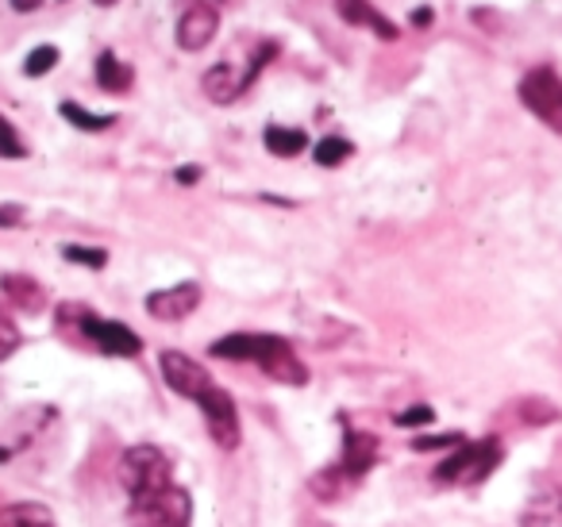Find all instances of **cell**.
<instances>
[{"mask_svg": "<svg viewBox=\"0 0 562 527\" xmlns=\"http://www.w3.org/2000/svg\"><path fill=\"white\" fill-rule=\"evenodd\" d=\"M158 366H162V381L173 393L186 396V401H196L204 424H209L212 442L224 450L239 447V412H235L232 393H224V389L209 378V370H204L201 362H193L189 355H181V350H162Z\"/></svg>", "mask_w": 562, "mask_h": 527, "instance_id": "1", "label": "cell"}, {"mask_svg": "<svg viewBox=\"0 0 562 527\" xmlns=\"http://www.w3.org/2000/svg\"><path fill=\"white\" fill-rule=\"evenodd\" d=\"M212 355L227 358V362H255L266 378L281 381V385H305L308 370L297 355H293V343L281 339V335H262V332H235L224 339L212 343Z\"/></svg>", "mask_w": 562, "mask_h": 527, "instance_id": "2", "label": "cell"}, {"mask_svg": "<svg viewBox=\"0 0 562 527\" xmlns=\"http://www.w3.org/2000/svg\"><path fill=\"white\" fill-rule=\"evenodd\" d=\"M58 324H74L81 332V339L93 343L101 355H112V358H139L143 355V339L132 332L127 324H116V319H104V316H93V312L78 309H58Z\"/></svg>", "mask_w": 562, "mask_h": 527, "instance_id": "3", "label": "cell"}, {"mask_svg": "<svg viewBox=\"0 0 562 527\" xmlns=\"http://www.w3.org/2000/svg\"><path fill=\"white\" fill-rule=\"evenodd\" d=\"M501 458H505V447H501L493 435L474 439V442H459L454 455L447 458V462H439L436 481L439 485H482L501 466Z\"/></svg>", "mask_w": 562, "mask_h": 527, "instance_id": "4", "label": "cell"}, {"mask_svg": "<svg viewBox=\"0 0 562 527\" xmlns=\"http://www.w3.org/2000/svg\"><path fill=\"white\" fill-rule=\"evenodd\" d=\"M120 481H124L132 501L162 493L166 485H173L170 458H166V450L150 447V442H139V447H132L120 458Z\"/></svg>", "mask_w": 562, "mask_h": 527, "instance_id": "5", "label": "cell"}, {"mask_svg": "<svg viewBox=\"0 0 562 527\" xmlns=\"http://www.w3.org/2000/svg\"><path fill=\"white\" fill-rule=\"evenodd\" d=\"M273 55H278V43H258V51L247 58V66L243 70H235L232 63H216L209 74H204V97H209L212 104H232L239 101L243 93H247L250 86L258 81V74H262L266 63H273Z\"/></svg>", "mask_w": 562, "mask_h": 527, "instance_id": "6", "label": "cell"}, {"mask_svg": "<svg viewBox=\"0 0 562 527\" xmlns=\"http://www.w3.org/2000/svg\"><path fill=\"white\" fill-rule=\"evenodd\" d=\"M516 93H520L524 109H528L539 124H547L551 132L562 135V78L551 66H536V70L524 74Z\"/></svg>", "mask_w": 562, "mask_h": 527, "instance_id": "7", "label": "cell"}, {"mask_svg": "<svg viewBox=\"0 0 562 527\" xmlns=\"http://www.w3.org/2000/svg\"><path fill=\"white\" fill-rule=\"evenodd\" d=\"M193 501L181 485H166L162 493L132 501V527H189Z\"/></svg>", "mask_w": 562, "mask_h": 527, "instance_id": "8", "label": "cell"}, {"mask_svg": "<svg viewBox=\"0 0 562 527\" xmlns=\"http://www.w3.org/2000/svg\"><path fill=\"white\" fill-rule=\"evenodd\" d=\"M220 32V12L212 9L209 0H189L186 12L178 20V47L181 51H204Z\"/></svg>", "mask_w": 562, "mask_h": 527, "instance_id": "9", "label": "cell"}, {"mask_svg": "<svg viewBox=\"0 0 562 527\" xmlns=\"http://www.w3.org/2000/svg\"><path fill=\"white\" fill-rule=\"evenodd\" d=\"M196 304H201V285L196 281H178V285L158 289V293L147 296V312L155 319H166V324L186 319L189 312H196Z\"/></svg>", "mask_w": 562, "mask_h": 527, "instance_id": "10", "label": "cell"}, {"mask_svg": "<svg viewBox=\"0 0 562 527\" xmlns=\"http://www.w3.org/2000/svg\"><path fill=\"white\" fill-rule=\"evenodd\" d=\"M374 462H378V439L370 431H351L344 439V458H339V466H331V473L359 481L367 470H374Z\"/></svg>", "mask_w": 562, "mask_h": 527, "instance_id": "11", "label": "cell"}, {"mask_svg": "<svg viewBox=\"0 0 562 527\" xmlns=\"http://www.w3.org/2000/svg\"><path fill=\"white\" fill-rule=\"evenodd\" d=\"M336 12H339V20H347V24L370 27V32H374L378 40H385V43H393L401 35V27L390 24V20H385L382 12L370 4V0H336Z\"/></svg>", "mask_w": 562, "mask_h": 527, "instance_id": "12", "label": "cell"}, {"mask_svg": "<svg viewBox=\"0 0 562 527\" xmlns=\"http://www.w3.org/2000/svg\"><path fill=\"white\" fill-rule=\"evenodd\" d=\"M524 527H562V485H543L520 516Z\"/></svg>", "mask_w": 562, "mask_h": 527, "instance_id": "13", "label": "cell"}, {"mask_svg": "<svg viewBox=\"0 0 562 527\" xmlns=\"http://www.w3.org/2000/svg\"><path fill=\"white\" fill-rule=\"evenodd\" d=\"M0 293L4 301L16 304L20 312H43L47 309V293L35 278H24V273H4L0 278Z\"/></svg>", "mask_w": 562, "mask_h": 527, "instance_id": "14", "label": "cell"}, {"mask_svg": "<svg viewBox=\"0 0 562 527\" xmlns=\"http://www.w3.org/2000/svg\"><path fill=\"white\" fill-rule=\"evenodd\" d=\"M0 527H55V516H50L47 504L16 501L0 508Z\"/></svg>", "mask_w": 562, "mask_h": 527, "instance_id": "15", "label": "cell"}, {"mask_svg": "<svg viewBox=\"0 0 562 527\" xmlns=\"http://www.w3.org/2000/svg\"><path fill=\"white\" fill-rule=\"evenodd\" d=\"M135 81V70L127 63H120L112 51H101L97 55V86L109 89V93H127Z\"/></svg>", "mask_w": 562, "mask_h": 527, "instance_id": "16", "label": "cell"}, {"mask_svg": "<svg viewBox=\"0 0 562 527\" xmlns=\"http://www.w3.org/2000/svg\"><path fill=\"white\" fill-rule=\"evenodd\" d=\"M266 150H270L273 158H297L301 150L308 147V135L305 132H297V127H278V124H270L266 127Z\"/></svg>", "mask_w": 562, "mask_h": 527, "instance_id": "17", "label": "cell"}, {"mask_svg": "<svg viewBox=\"0 0 562 527\" xmlns=\"http://www.w3.org/2000/svg\"><path fill=\"white\" fill-rule=\"evenodd\" d=\"M63 120H70L74 127H81V132H104V127H112L116 120L112 116H97V112H86L81 104H74V101H63Z\"/></svg>", "mask_w": 562, "mask_h": 527, "instance_id": "18", "label": "cell"}, {"mask_svg": "<svg viewBox=\"0 0 562 527\" xmlns=\"http://www.w3.org/2000/svg\"><path fill=\"white\" fill-rule=\"evenodd\" d=\"M351 150H355V147H351L347 139H339V135H328V139H321V143L313 147V158H316L321 166H328V170H331V166H339L344 158H351Z\"/></svg>", "mask_w": 562, "mask_h": 527, "instance_id": "19", "label": "cell"}, {"mask_svg": "<svg viewBox=\"0 0 562 527\" xmlns=\"http://www.w3.org/2000/svg\"><path fill=\"white\" fill-rule=\"evenodd\" d=\"M58 66V47H50V43H43V47H35L32 55H27L24 63V74L27 78H43V74H50Z\"/></svg>", "mask_w": 562, "mask_h": 527, "instance_id": "20", "label": "cell"}, {"mask_svg": "<svg viewBox=\"0 0 562 527\" xmlns=\"http://www.w3.org/2000/svg\"><path fill=\"white\" fill-rule=\"evenodd\" d=\"M63 258H66V262L89 266V270H101V266L109 262V255H104L101 247H78V243H70V247H63Z\"/></svg>", "mask_w": 562, "mask_h": 527, "instance_id": "21", "label": "cell"}, {"mask_svg": "<svg viewBox=\"0 0 562 527\" xmlns=\"http://www.w3.org/2000/svg\"><path fill=\"white\" fill-rule=\"evenodd\" d=\"M24 155H27V147H24V139H20V132L0 116V158H24Z\"/></svg>", "mask_w": 562, "mask_h": 527, "instance_id": "22", "label": "cell"}, {"mask_svg": "<svg viewBox=\"0 0 562 527\" xmlns=\"http://www.w3.org/2000/svg\"><path fill=\"white\" fill-rule=\"evenodd\" d=\"M16 347H20V327L4 316V309H0V362H4L9 355H16Z\"/></svg>", "mask_w": 562, "mask_h": 527, "instance_id": "23", "label": "cell"}, {"mask_svg": "<svg viewBox=\"0 0 562 527\" xmlns=\"http://www.w3.org/2000/svg\"><path fill=\"white\" fill-rule=\"evenodd\" d=\"M431 419H436V408H428V404H413V408L397 412V416H393V424H401V427H420V424H431Z\"/></svg>", "mask_w": 562, "mask_h": 527, "instance_id": "24", "label": "cell"}, {"mask_svg": "<svg viewBox=\"0 0 562 527\" xmlns=\"http://www.w3.org/2000/svg\"><path fill=\"white\" fill-rule=\"evenodd\" d=\"M459 442H462V435L447 431V435H436V439H431V435H424V439H416L413 447L416 450H436V447H459Z\"/></svg>", "mask_w": 562, "mask_h": 527, "instance_id": "25", "label": "cell"}, {"mask_svg": "<svg viewBox=\"0 0 562 527\" xmlns=\"http://www.w3.org/2000/svg\"><path fill=\"white\" fill-rule=\"evenodd\" d=\"M24 224V204H0V227Z\"/></svg>", "mask_w": 562, "mask_h": 527, "instance_id": "26", "label": "cell"}, {"mask_svg": "<svg viewBox=\"0 0 562 527\" xmlns=\"http://www.w3.org/2000/svg\"><path fill=\"white\" fill-rule=\"evenodd\" d=\"M196 178H201V170H196V166H181V170H178V181H181V186H193Z\"/></svg>", "mask_w": 562, "mask_h": 527, "instance_id": "27", "label": "cell"}, {"mask_svg": "<svg viewBox=\"0 0 562 527\" xmlns=\"http://www.w3.org/2000/svg\"><path fill=\"white\" fill-rule=\"evenodd\" d=\"M40 4H43V0H12V9H16V12H35Z\"/></svg>", "mask_w": 562, "mask_h": 527, "instance_id": "28", "label": "cell"}, {"mask_svg": "<svg viewBox=\"0 0 562 527\" xmlns=\"http://www.w3.org/2000/svg\"><path fill=\"white\" fill-rule=\"evenodd\" d=\"M413 24H416V27H428V24H431V9H416V12H413Z\"/></svg>", "mask_w": 562, "mask_h": 527, "instance_id": "29", "label": "cell"}, {"mask_svg": "<svg viewBox=\"0 0 562 527\" xmlns=\"http://www.w3.org/2000/svg\"><path fill=\"white\" fill-rule=\"evenodd\" d=\"M93 4H101V9H112V4H120V0H93Z\"/></svg>", "mask_w": 562, "mask_h": 527, "instance_id": "30", "label": "cell"}]
</instances>
